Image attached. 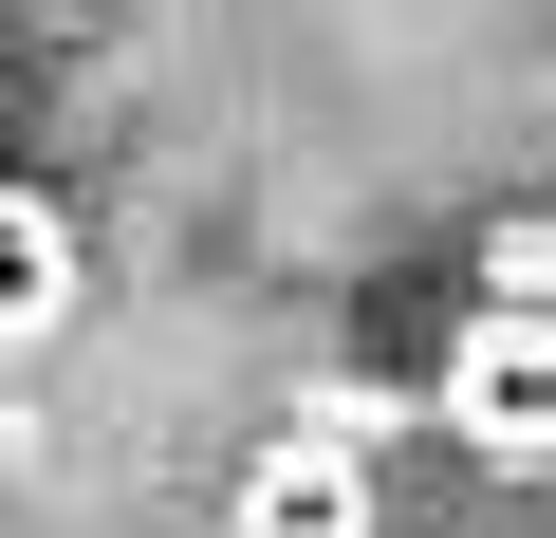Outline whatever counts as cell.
Returning <instances> with one entry per match:
<instances>
[]
</instances>
